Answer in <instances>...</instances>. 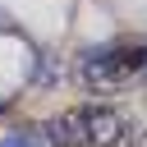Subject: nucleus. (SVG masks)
I'll use <instances>...</instances> for the list:
<instances>
[{
    "instance_id": "f257e3e1",
    "label": "nucleus",
    "mask_w": 147,
    "mask_h": 147,
    "mask_svg": "<svg viewBox=\"0 0 147 147\" xmlns=\"http://www.w3.org/2000/svg\"><path fill=\"white\" fill-rule=\"evenodd\" d=\"M147 69V41H119V46H106V51H92L83 55V69L78 78L92 87V92H106V87H124L133 74Z\"/></svg>"
},
{
    "instance_id": "f03ea898",
    "label": "nucleus",
    "mask_w": 147,
    "mask_h": 147,
    "mask_svg": "<svg viewBox=\"0 0 147 147\" xmlns=\"http://www.w3.org/2000/svg\"><path fill=\"white\" fill-rule=\"evenodd\" d=\"M74 124H78L83 147H124L129 133H133V124H129V115L119 106H83L74 115Z\"/></svg>"
},
{
    "instance_id": "7ed1b4c3",
    "label": "nucleus",
    "mask_w": 147,
    "mask_h": 147,
    "mask_svg": "<svg viewBox=\"0 0 147 147\" xmlns=\"http://www.w3.org/2000/svg\"><path fill=\"white\" fill-rule=\"evenodd\" d=\"M0 147H41V142L28 138V133H14V138H0Z\"/></svg>"
}]
</instances>
